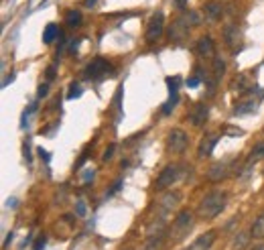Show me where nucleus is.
Returning <instances> with one entry per match:
<instances>
[{
	"label": "nucleus",
	"mask_w": 264,
	"mask_h": 250,
	"mask_svg": "<svg viewBox=\"0 0 264 250\" xmlns=\"http://www.w3.org/2000/svg\"><path fill=\"white\" fill-rule=\"evenodd\" d=\"M69 88H72V90H69V94H67L69 100H73V98H77V96H81V88L77 86V83H72Z\"/></svg>",
	"instance_id": "5701e85b"
},
{
	"label": "nucleus",
	"mask_w": 264,
	"mask_h": 250,
	"mask_svg": "<svg viewBox=\"0 0 264 250\" xmlns=\"http://www.w3.org/2000/svg\"><path fill=\"white\" fill-rule=\"evenodd\" d=\"M217 143V136L216 134H207L205 138H201V143H199V149H197V155L199 157H210L212 155V150Z\"/></svg>",
	"instance_id": "6e6552de"
},
{
	"label": "nucleus",
	"mask_w": 264,
	"mask_h": 250,
	"mask_svg": "<svg viewBox=\"0 0 264 250\" xmlns=\"http://www.w3.org/2000/svg\"><path fill=\"white\" fill-rule=\"evenodd\" d=\"M181 173H183V167L181 165H169L165 167L161 171L159 179H157V189H167L169 185L177 183L179 179H181Z\"/></svg>",
	"instance_id": "7ed1b4c3"
},
{
	"label": "nucleus",
	"mask_w": 264,
	"mask_h": 250,
	"mask_svg": "<svg viewBox=\"0 0 264 250\" xmlns=\"http://www.w3.org/2000/svg\"><path fill=\"white\" fill-rule=\"evenodd\" d=\"M226 45L232 51L240 49V31L236 29V26H228V29H226Z\"/></svg>",
	"instance_id": "9d476101"
},
{
	"label": "nucleus",
	"mask_w": 264,
	"mask_h": 250,
	"mask_svg": "<svg viewBox=\"0 0 264 250\" xmlns=\"http://www.w3.org/2000/svg\"><path fill=\"white\" fill-rule=\"evenodd\" d=\"M228 196L224 191H212L203 198V201L199 203V218L203 220H212L217 214H221V210L226 207Z\"/></svg>",
	"instance_id": "f257e3e1"
},
{
	"label": "nucleus",
	"mask_w": 264,
	"mask_h": 250,
	"mask_svg": "<svg viewBox=\"0 0 264 250\" xmlns=\"http://www.w3.org/2000/svg\"><path fill=\"white\" fill-rule=\"evenodd\" d=\"M185 2H187V0H177V4H179V6H185Z\"/></svg>",
	"instance_id": "72a5a7b5"
},
{
	"label": "nucleus",
	"mask_w": 264,
	"mask_h": 250,
	"mask_svg": "<svg viewBox=\"0 0 264 250\" xmlns=\"http://www.w3.org/2000/svg\"><path fill=\"white\" fill-rule=\"evenodd\" d=\"M214 69H216V75L221 77V75H224V72H226V63L221 61L219 57H216V59H214Z\"/></svg>",
	"instance_id": "4be33fe9"
},
{
	"label": "nucleus",
	"mask_w": 264,
	"mask_h": 250,
	"mask_svg": "<svg viewBox=\"0 0 264 250\" xmlns=\"http://www.w3.org/2000/svg\"><path fill=\"white\" fill-rule=\"evenodd\" d=\"M110 72H112V65H110L106 59H102V57H96L94 61H90L88 63V67H86V75L88 79H104Z\"/></svg>",
	"instance_id": "39448f33"
},
{
	"label": "nucleus",
	"mask_w": 264,
	"mask_h": 250,
	"mask_svg": "<svg viewBox=\"0 0 264 250\" xmlns=\"http://www.w3.org/2000/svg\"><path fill=\"white\" fill-rule=\"evenodd\" d=\"M163 29H165V17H163V12H155V15L150 17L148 25H146V41H148V43H155L157 39H161Z\"/></svg>",
	"instance_id": "423d86ee"
},
{
	"label": "nucleus",
	"mask_w": 264,
	"mask_h": 250,
	"mask_svg": "<svg viewBox=\"0 0 264 250\" xmlns=\"http://www.w3.org/2000/svg\"><path fill=\"white\" fill-rule=\"evenodd\" d=\"M187 86H191V88L199 86V77H197V75H195V77H189V79H187Z\"/></svg>",
	"instance_id": "c85d7f7f"
},
{
	"label": "nucleus",
	"mask_w": 264,
	"mask_h": 250,
	"mask_svg": "<svg viewBox=\"0 0 264 250\" xmlns=\"http://www.w3.org/2000/svg\"><path fill=\"white\" fill-rule=\"evenodd\" d=\"M228 175V163H216L212 165V169L207 171V177L212 179V181H219V179H224Z\"/></svg>",
	"instance_id": "9b49d317"
},
{
	"label": "nucleus",
	"mask_w": 264,
	"mask_h": 250,
	"mask_svg": "<svg viewBox=\"0 0 264 250\" xmlns=\"http://www.w3.org/2000/svg\"><path fill=\"white\" fill-rule=\"evenodd\" d=\"M254 250H264V246H254Z\"/></svg>",
	"instance_id": "f704fd0d"
},
{
	"label": "nucleus",
	"mask_w": 264,
	"mask_h": 250,
	"mask_svg": "<svg viewBox=\"0 0 264 250\" xmlns=\"http://www.w3.org/2000/svg\"><path fill=\"white\" fill-rule=\"evenodd\" d=\"M96 2H98V0H86V6H88V8H92Z\"/></svg>",
	"instance_id": "473e14b6"
},
{
	"label": "nucleus",
	"mask_w": 264,
	"mask_h": 250,
	"mask_svg": "<svg viewBox=\"0 0 264 250\" xmlns=\"http://www.w3.org/2000/svg\"><path fill=\"white\" fill-rule=\"evenodd\" d=\"M256 110V100H248V102H242L240 106H236V114H246V112H252Z\"/></svg>",
	"instance_id": "6ab92c4d"
},
{
	"label": "nucleus",
	"mask_w": 264,
	"mask_h": 250,
	"mask_svg": "<svg viewBox=\"0 0 264 250\" xmlns=\"http://www.w3.org/2000/svg\"><path fill=\"white\" fill-rule=\"evenodd\" d=\"M65 23L69 26H79L81 25V12L79 10H67L65 12Z\"/></svg>",
	"instance_id": "f3484780"
},
{
	"label": "nucleus",
	"mask_w": 264,
	"mask_h": 250,
	"mask_svg": "<svg viewBox=\"0 0 264 250\" xmlns=\"http://www.w3.org/2000/svg\"><path fill=\"white\" fill-rule=\"evenodd\" d=\"M120 185H122V181H120V179H118V181H116V183H114V187H112V189H110V191H108V193H106V196H112V193H116V191H118V189H120Z\"/></svg>",
	"instance_id": "c756f323"
},
{
	"label": "nucleus",
	"mask_w": 264,
	"mask_h": 250,
	"mask_svg": "<svg viewBox=\"0 0 264 250\" xmlns=\"http://www.w3.org/2000/svg\"><path fill=\"white\" fill-rule=\"evenodd\" d=\"M177 100H179L177 92H171V98H169V102H167V104L163 106V114H171V110L177 106Z\"/></svg>",
	"instance_id": "aec40b11"
},
{
	"label": "nucleus",
	"mask_w": 264,
	"mask_h": 250,
	"mask_svg": "<svg viewBox=\"0 0 264 250\" xmlns=\"http://www.w3.org/2000/svg\"><path fill=\"white\" fill-rule=\"evenodd\" d=\"M214 53H216V47H214L212 37H201L197 43V55H201V57H212Z\"/></svg>",
	"instance_id": "1a4fd4ad"
},
{
	"label": "nucleus",
	"mask_w": 264,
	"mask_h": 250,
	"mask_svg": "<svg viewBox=\"0 0 264 250\" xmlns=\"http://www.w3.org/2000/svg\"><path fill=\"white\" fill-rule=\"evenodd\" d=\"M179 200H181V196L179 193H167V196H163V200L159 201V205H161V212H169V210H173V207L179 203Z\"/></svg>",
	"instance_id": "ddd939ff"
},
{
	"label": "nucleus",
	"mask_w": 264,
	"mask_h": 250,
	"mask_svg": "<svg viewBox=\"0 0 264 250\" xmlns=\"http://www.w3.org/2000/svg\"><path fill=\"white\" fill-rule=\"evenodd\" d=\"M214 240H216V232H205V234L199 236V238L193 240L189 244V248H185V250H210Z\"/></svg>",
	"instance_id": "0eeeda50"
},
{
	"label": "nucleus",
	"mask_w": 264,
	"mask_h": 250,
	"mask_svg": "<svg viewBox=\"0 0 264 250\" xmlns=\"http://www.w3.org/2000/svg\"><path fill=\"white\" fill-rule=\"evenodd\" d=\"M246 242H248V234H246V232H240L238 236H236V240H234V248L240 250V248L246 246Z\"/></svg>",
	"instance_id": "412c9836"
},
{
	"label": "nucleus",
	"mask_w": 264,
	"mask_h": 250,
	"mask_svg": "<svg viewBox=\"0 0 264 250\" xmlns=\"http://www.w3.org/2000/svg\"><path fill=\"white\" fill-rule=\"evenodd\" d=\"M57 35H61V31H59V26L57 25H49L47 29H45V33H43V41L49 45V43H53V39L57 37Z\"/></svg>",
	"instance_id": "a211bd4d"
},
{
	"label": "nucleus",
	"mask_w": 264,
	"mask_h": 250,
	"mask_svg": "<svg viewBox=\"0 0 264 250\" xmlns=\"http://www.w3.org/2000/svg\"><path fill=\"white\" fill-rule=\"evenodd\" d=\"M252 236L254 238H264V214L262 216H258L256 220H254V224H252Z\"/></svg>",
	"instance_id": "dca6fc26"
},
{
	"label": "nucleus",
	"mask_w": 264,
	"mask_h": 250,
	"mask_svg": "<svg viewBox=\"0 0 264 250\" xmlns=\"http://www.w3.org/2000/svg\"><path fill=\"white\" fill-rule=\"evenodd\" d=\"M221 15H224V6H221L219 2H210V4H205V17L210 19V21H219Z\"/></svg>",
	"instance_id": "4468645a"
},
{
	"label": "nucleus",
	"mask_w": 264,
	"mask_h": 250,
	"mask_svg": "<svg viewBox=\"0 0 264 250\" xmlns=\"http://www.w3.org/2000/svg\"><path fill=\"white\" fill-rule=\"evenodd\" d=\"M191 228H193V214L189 210L179 212V216L175 218L173 226H171V232H169L171 242H181L183 238H187Z\"/></svg>",
	"instance_id": "f03ea898"
},
{
	"label": "nucleus",
	"mask_w": 264,
	"mask_h": 250,
	"mask_svg": "<svg viewBox=\"0 0 264 250\" xmlns=\"http://www.w3.org/2000/svg\"><path fill=\"white\" fill-rule=\"evenodd\" d=\"M226 132L232 134V136H240V134H244V130H240V128H232V126H226Z\"/></svg>",
	"instance_id": "bb28decb"
},
{
	"label": "nucleus",
	"mask_w": 264,
	"mask_h": 250,
	"mask_svg": "<svg viewBox=\"0 0 264 250\" xmlns=\"http://www.w3.org/2000/svg\"><path fill=\"white\" fill-rule=\"evenodd\" d=\"M43 246H45V236H39L35 246H33V250H43Z\"/></svg>",
	"instance_id": "a878e982"
},
{
	"label": "nucleus",
	"mask_w": 264,
	"mask_h": 250,
	"mask_svg": "<svg viewBox=\"0 0 264 250\" xmlns=\"http://www.w3.org/2000/svg\"><path fill=\"white\" fill-rule=\"evenodd\" d=\"M47 77H49V79H53V77H55V69H53V67H49V69H47Z\"/></svg>",
	"instance_id": "2f4dec72"
},
{
	"label": "nucleus",
	"mask_w": 264,
	"mask_h": 250,
	"mask_svg": "<svg viewBox=\"0 0 264 250\" xmlns=\"http://www.w3.org/2000/svg\"><path fill=\"white\" fill-rule=\"evenodd\" d=\"M205 120H207V104H197L191 112V122L195 124V126H201Z\"/></svg>",
	"instance_id": "f8f14e48"
},
{
	"label": "nucleus",
	"mask_w": 264,
	"mask_h": 250,
	"mask_svg": "<svg viewBox=\"0 0 264 250\" xmlns=\"http://www.w3.org/2000/svg\"><path fill=\"white\" fill-rule=\"evenodd\" d=\"M167 83H169V90H171V92H177L179 77H167Z\"/></svg>",
	"instance_id": "393cba45"
},
{
	"label": "nucleus",
	"mask_w": 264,
	"mask_h": 250,
	"mask_svg": "<svg viewBox=\"0 0 264 250\" xmlns=\"http://www.w3.org/2000/svg\"><path fill=\"white\" fill-rule=\"evenodd\" d=\"M187 132L181 130V128H175L169 132V136H167V150L169 152H175V155H179V152H183L187 149Z\"/></svg>",
	"instance_id": "20e7f679"
},
{
	"label": "nucleus",
	"mask_w": 264,
	"mask_h": 250,
	"mask_svg": "<svg viewBox=\"0 0 264 250\" xmlns=\"http://www.w3.org/2000/svg\"><path fill=\"white\" fill-rule=\"evenodd\" d=\"M260 159H264V141H262V143H258V145L252 149V152H250V157H248L246 167H250L252 163H256V161H260Z\"/></svg>",
	"instance_id": "2eb2a0df"
},
{
	"label": "nucleus",
	"mask_w": 264,
	"mask_h": 250,
	"mask_svg": "<svg viewBox=\"0 0 264 250\" xmlns=\"http://www.w3.org/2000/svg\"><path fill=\"white\" fill-rule=\"evenodd\" d=\"M114 150H116V145H110L108 149H106V152H104V161H110L114 157Z\"/></svg>",
	"instance_id": "b1692460"
},
{
	"label": "nucleus",
	"mask_w": 264,
	"mask_h": 250,
	"mask_svg": "<svg viewBox=\"0 0 264 250\" xmlns=\"http://www.w3.org/2000/svg\"><path fill=\"white\" fill-rule=\"evenodd\" d=\"M47 92H49V86H47V83H41V86H39V98L47 96Z\"/></svg>",
	"instance_id": "cd10ccee"
},
{
	"label": "nucleus",
	"mask_w": 264,
	"mask_h": 250,
	"mask_svg": "<svg viewBox=\"0 0 264 250\" xmlns=\"http://www.w3.org/2000/svg\"><path fill=\"white\" fill-rule=\"evenodd\" d=\"M83 212H86V207H83V203L79 201V203H77V214H79V216H83Z\"/></svg>",
	"instance_id": "7c9ffc66"
}]
</instances>
